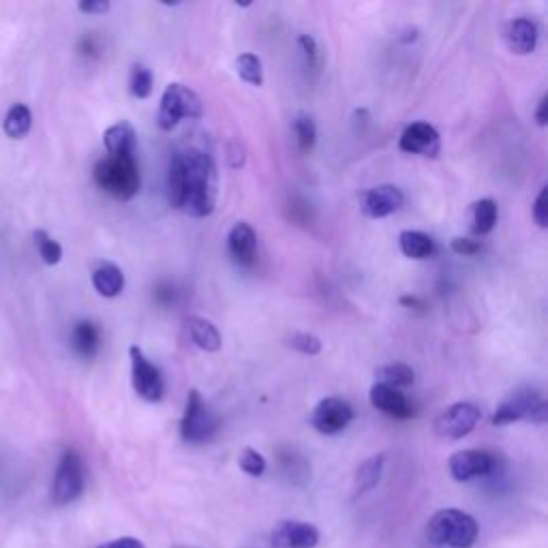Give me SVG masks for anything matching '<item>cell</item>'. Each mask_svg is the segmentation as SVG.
Here are the masks:
<instances>
[{
    "mask_svg": "<svg viewBox=\"0 0 548 548\" xmlns=\"http://www.w3.org/2000/svg\"><path fill=\"white\" fill-rule=\"evenodd\" d=\"M219 193L217 165L208 152L189 148L174 152L167 167V197L178 210L193 219H204L215 212Z\"/></svg>",
    "mask_w": 548,
    "mask_h": 548,
    "instance_id": "obj_1",
    "label": "cell"
},
{
    "mask_svg": "<svg viewBox=\"0 0 548 548\" xmlns=\"http://www.w3.org/2000/svg\"><path fill=\"white\" fill-rule=\"evenodd\" d=\"M478 523L471 514L446 508L439 510L431 516V521L426 523V540L433 546H448V548H471L478 540Z\"/></svg>",
    "mask_w": 548,
    "mask_h": 548,
    "instance_id": "obj_2",
    "label": "cell"
},
{
    "mask_svg": "<svg viewBox=\"0 0 548 548\" xmlns=\"http://www.w3.org/2000/svg\"><path fill=\"white\" fill-rule=\"evenodd\" d=\"M93 176L101 191L120 202L133 200L142 185L140 165L135 157H105L97 161Z\"/></svg>",
    "mask_w": 548,
    "mask_h": 548,
    "instance_id": "obj_3",
    "label": "cell"
},
{
    "mask_svg": "<svg viewBox=\"0 0 548 548\" xmlns=\"http://www.w3.org/2000/svg\"><path fill=\"white\" fill-rule=\"evenodd\" d=\"M204 114L202 101L185 84H170L163 90L157 125L161 131H172L182 118H200Z\"/></svg>",
    "mask_w": 548,
    "mask_h": 548,
    "instance_id": "obj_4",
    "label": "cell"
},
{
    "mask_svg": "<svg viewBox=\"0 0 548 548\" xmlns=\"http://www.w3.org/2000/svg\"><path fill=\"white\" fill-rule=\"evenodd\" d=\"M219 431V420L206 405L200 390H191L187 397L185 416L180 422V433L187 444H206Z\"/></svg>",
    "mask_w": 548,
    "mask_h": 548,
    "instance_id": "obj_5",
    "label": "cell"
},
{
    "mask_svg": "<svg viewBox=\"0 0 548 548\" xmlns=\"http://www.w3.org/2000/svg\"><path fill=\"white\" fill-rule=\"evenodd\" d=\"M84 463L78 452L67 450L60 459L54 482H52V499L56 506H69L84 493Z\"/></svg>",
    "mask_w": 548,
    "mask_h": 548,
    "instance_id": "obj_6",
    "label": "cell"
},
{
    "mask_svg": "<svg viewBox=\"0 0 548 548\" xmlns=\"http://www.w3.org/2000/svg\"><path fill=\"white\" fill-rule=\"evenodd\" d=\"M482 420V411L474 403H454L435 418V435L441 439H463L476 429Z\"/></svg>",
    "mask_w": 548,
    "mask_h": 548,
    "instance_id": "obj_7",
    "label": "cell"
},
{
    "mask_svg": "<svg viewBox=\"0 0 548 548\" xmlns=\"http://www.w3.org/2000/svg\"><path fill=\"white\" fill-rule=\"evenodd\" d=\"M131 358V384L137 397L146 403H159L163 399V377L137 345L129 349Z\"/></svg>",
    "mask_w": 548,
    "mask_h": 548,
    "instance_id": "obj_8",
    "label": "cell"
},
{
    "mask_svg": "<svg viewBox=\"0 0 548 548\" xmlns=\"http://www.w3.org/2000/svg\"><path fill=\"white\" fill-rule=\"evenodd\" d=\"M354 420V409L339 397L319 401L311 414V426L322 435H339Z\"/></svg>",
    "mask_w": 548,
    "mask_h": 548,
    "instance_id": "obj_9",
    "label": "cell"
},
{
    "mask_svg": "<svg viewBox=\"0 0 548 548\" xmlns=\"http://www.w3.org/2000/svg\"><path fill=\"white\" fill-rule=\"evenodd\" d=\"M540 392L534 388H521L512 392L508 399L501 401L493 414V424L495 426H508L521 420H531L534 411L542 405Z\"/></svg>",
    "mask_w": 548,
    "mask_h": 548,
    "instance_id": "obj_10",
    "label": "cell"
},
{
    "mask_svg": "<svg viewBox=\"0 0 548 548\" xmlns=\"http://www.w3.org/2000/svg\"><path fill=\"white\" fill-rule=\"evenodd\" d=\"M448 469L456 482H471L491 476L495 471V459L486 450H459L450 456Z\"/></svg>",
    "mask_w": 548,
    "mask_h": 548,
    "instance_id": "obj_11",
    "label": "cell"
},
{
    "mask_svg": "<svg viewBox=\"0 0 548 548\" xmlns=\"http://www.w3.org/2000/svg\"><path fill=\"white\" fill-rule=\"evenodd\" d=\"M405 204V195L394 185H379L360 195V210L369 219H386L399 212Z\"/></svg>",
    "mask_w": 548,
    "mask_h": 548,
    "instance_id": "obj_12",
    "label": "cell"
},
{
    "mask_svg": "<svg viewBox=\"0 0 548 548\" xmlns=\"http://www.w3.org/2000/svg\"><path fill=\"white\" fill-rule=\"evenodd\" d=\"M317 542V527L304 521H281L270 531L272 548H315Z\"/></svg>",
    "mask_w": 548,
    "mask_h": 548,
    "instance_id": "obj_13",
    "label": "cell"
},
{
    "mask_svg": "<svg viewBox=\"0 0 548 548\" xmlns=\"http://www.w3.org/2000/svg\"><path fill=\"white\" fill-rule=\"evenodd\" d=\"M399 148L407 155H420V157H437L441 150L439 133L429 123H411L399 140Z\"/></svg>",
    "mask_w": 548,
    "mask_h": 548,
    "instance_id": "obj_14",
    "label": "cell"
},
{
    "mask_svg": "<svg viewBox=\"0 0 548 548\" xmlns=\"http://www.w3.org/2000/svg\"><path fill=\"white\" fill-rule=\"evenodd\" d=\"M371 405L382 411V414L397 418V420H409L414 416V405L409 403L405 394L397 388H390L384 384H375L371 388Z\"/></svg>",
    "mask_w": 548,
    "mask_h": 548,
    "instance_id": "obj_15",
    "label": "cell"
},
{
    "mask_svg": "<svg viewBox=\"0 0 548 548\" xmlns=\"http://www.w3.org/2000/svg\"><path fill=\"white\" fill-rule=\"evenodd\" d=\"M504 39H506V45L512 54L527 56L531 52H536L540 33H538V26L531 20L516 18L506 26Z\"/></svg>",
    "mask_w": 548,
    "mask_h": 548,
    "instance_id": "obj_16",
    "label": "cell"
},
{
    "mask_svg": "<svg viewBox=\"0 0 548 548\" xmlns=\"http://www.w3.org/2000/svg\"><path fill=\"white\" fill-rule=\"evenodd\" d=\"M227 249L240 266H251L257 253V236L253 227L245 221L234 223L230 234H227Z\"/></svg>",
    "mask_w": 548,
    "mask_h": 548,
    "instance_id": "obj_17",
    "label": "cell"
},
{
    "mask_svg": "<svg viewBox=\"0 0 548 548\" xmlns=\"http://www.w3.org/2000/svg\"><path fill=\"white\" fill-rule=\"evenodd\" d=\"M103 144L108 150V157H135L137 137L135 129L129 123H116L103 133Z\"/></svg>",
    "mask_w": 548,
    "mask_h": 548,
    "instance_id": "obj_18",
    "label": "cell"
},
{
    "mask_svg": "<svg viewBox=\"0 0 548 548\" xmlns=\"http://www.w3.org/2000/svg\"><path fill=\"white\" fill-rule=\"evenodd\" d=\"M93 287L103 298H116L125 289V274L112 262H101L93 270Z\"/></svg>",
    "mask_w": 548,
    "mask_h": 548,
    "instance_id": "obj_19",
    "label": "cell"
},
{
    "mask_svg": "<svg viewBox=\"0 0 548 548\" xmlns=\"http://www.w3.org/2000/svg\"><path fill=\"white\" fill-rule=\"evenodd\" d=\"M71 345L82 358H95L101 347V330L93 322H78L71 330Z\"/></svg>",
    "mask_w": 548,
    "mask_h": 548,
    "instance_id": "obj_20",
    "label": "cell"
},
{
    "mask_svg": "<svg viewBox=\"0 0 548 548\" xmlns=\"http://www.w3.org/2000/svg\"><path fill=\"white\" fill-rule=\"evenodd\" d=\"M499 217V208L497 202L491 200V197H484V200H478L474 206H471V234L482 238L489 236Z\"/></svg>",
    "mask_w": 548,
    "mask_h": 548,
    "instance_id": "obj_21",
    "label": "cell"
},
{
    "mask_svg": "<svg viewBox=\"0 0 548 548\" xmlns=\"http://www.w3.org/2000/svg\"><path fill=\"white\" fill-rule=\"evenodd\" d=\"M399 247L401 253L409 260H429V257L435 255V240L416 230H405L399 234Z\"/></svg>",
    "mask_w": 548,
    "mask_h": 548,
    "instance_id": "obj_22",
    "label": "cell"
},
{
    "mask_svg": "<svg viewBox=\"0 0 548 548\" xmlns=\"http://www.w3.org/2000/svg\"><path fill=\"white\" fill-rule=\"evenodd\" d=\"M187 328L191 341L204 349V352H219L221 349V334L217 326L204 317H187Z\"/></svg>",
    "mask_w": 548,
    "mask_h": 548,
    "instance_id": "obj_23",
    "label": "cell"
},
{
    "mask_svg": "<svg viewBox=\"0 0 548 548\" xmlns=\"http://www.w3.org/2000/svg\"><path fill=\"white\" fill-rule=\"evenodd\" d=\"M3 129L11 140H24V137L30 133V129H33V112H30L28 105L24 103L13 105L5 116Z\"/></svg>",
    "mask_w": 548,
    "mask_h": 548,
    "instance_id": "obj_24",
    "label": "cell"
},
{
    "mask_svg": "<svg viewBox=\"0 0 548 548\" xmlns=\"http://www.w3.org/2000/svg\"><path fill=\"white\" fill-rule=\"evenodd\" d=\"M384 454H375L371 459L364 461L356 471V495H364L373 491L375 486L382 480L384 471Z\"/></svg>",
    "mask_w": 548,
    "mask_h": 548,
    "instance_id": "obj_25",
    "label": "cell"
},
{
    "mask_svg": "<svg viewBox=\"0 0 548 548\" xmlns=\"http://www.w3.org/2000/svg\"><path fill=\"white\" fill-rule=\"evenodd\" d=\"M375 377H377V384H384V386L397 388V390L411 386V384H414V379H416L414 369L407 367V364H401V362L382 367L375 373Z\"/></svg>",
    "mask_w": 548,
    "mask_h": 548,
    "instance_id": "obj_26",
    "label": "cell"
},
{
    "mask_svg": "<svg viewBox=\"0 0 548 548\" xmlns=\"http://www.w3.org/2000/svg\"><path fill=\"white\" fill-rule=\"evenodd\" d=\"M236 71L240 75V80H245L249 86L260 88L264 84V67L260 56H255L251 52L240 54L236 58Z\"/></svg>",
    "mask_w": 548,
    "mask_h": 548,
    "instance_id": "obj_27",
    "label": "cell"
},
{
    "mask_svg": "<svg viewBox=\"0 0 548 548\" xmlns=\"http://www.w3.org/2000/svg\"><path fill=\"white\" fill-rule=\"evenodd\" d=\"M294 133H296V142H298L300 152L309 155L317 142V127H315V120L307 112H300L294 118Z\"/></svg>",
    "mask_w": 548,
    "mask_h": 548,
    "instance_id": "obj_28",
    "label": "cell"
},
{
    "mask_svg": "<svg viewBox=\"0 0 548 548\" xmlns=\"http://www.w3.org/2000/svg\"><path fill=\"white\" fill-rule=\"evenodd\" d=\"M152 86H155V78H152V71L142 65L135 63L129 73V90L135 99H148L152 95Z\"/></svg>",
    "mask_w": 548,
    "mask_h": 548,
    "instance_id": "obj_29",
    "label": "cell"
},
{
    "mask_svg": "<svg viewBox=\"0 0 548 548\" xmlns=\"http://www.w3.org/2000/svg\"><path fill=\"white\" fill-rule=\"evenodd\" d=\"M33 238H35V247H37L41 260L45 264L56 266V264L63 262V247H60L58 242L48 232H45V230H35Z\"/></svg>",
    "mask_w": 548,
    "mask_h": 548,
    "instance_id": "obj_30",
    "label": "cell"
},
{
    "mask_svg": "<svg viewBox=\"0 0 548 548\" xmlns=\"http://www.w3.org/2000/svg\"><path fill=\"white\" fill-rule=\"evenodd\" d=\"M238 463H240V469L245 471V474L251 476V478H260V476H264V471H266V459L253 448L242 450Z\"/></svg>",
    "mask_w": 548,
    "mask_h": 548,
    "instance_id": "obj_31",
    "label": "cell"
},
{
    "mask_svg": "<svg viewBox=\"0 0 548 548\" xmlns=\"http://www.w3.org/2000/svg\"><path fill=\"white\" fill-rule=\"evenodd\" d=\"M287 345L294 347L296 352H300L304 356H317L319 352H322V341H319L315 334H309V332L292 334V337L287 339Z\"/></svg>",
    "mask_w": 548,
    "mask_h": 548,
    "instance_id": "obj_32",
    "label": "cell"
},
{
    "mask_svg": "<svg viewBox=\"0 0 548 548\" xmlns=\"http://www.w3.org/2000/svg\"><path fill=\"white\" fill-rule=\"evenodd\" d=\"M298 45L304 56V63H307L309 69H319L322 65V52H319V45L311 35H300Z\"/></svg>",
    "mask_w": 548,
    "mask_h": 548,
    "instance_id": "obj_33",
    "label": "cell"
},
{
    "mask_svg": "<svg viewBox=\"0 0 548 548\" xmlns=\"http://www.w3.org/2000/svg\"><path fill=\"white\" fill-rule=\"evenodd\" d=\"M450 249H452L456 255L469 257V255L480 253V242H478V240H471V238H454V240L450 242Z\"/></svg>",
    "mask_w": 548,
    "mask_h": 548,
    "instance_id": "obj_34",
    "label": "cell"
},
{
    "mask_svg": "<svg viewBox=\"0 0 548 548\" xmlns=\"http://www.w3.org/2000/svg\"><path fill=\"white\" fill-rule=\"evenodd\" d=\"M534 221L540 227L548 225V189L546 187L538 193L536 202H534Z\"/></svg>",
    "mask_w": 548,
    "mask_h": 548,
    "instance_id": "obj_35",
    "label": "cell"
},
{
    "mask_svg": "<svg viewBox=\"0 0 548 548\" xmlns=\"http://www.w3.org/2000/svg\"><path fill=\"white\" fill-rule=\"evenodd\" d=\"M78 9L82 13H90V15H103L112 9V5L108 0H86V3H80Z\"/></svg>",
    "mask_w": 548,
    "mask_h": 548,
    "instance_id": "obj_36",
    "label": "cell"
},
{
    "mask_svg": "<svg viewBox=\"0 0 548 548\" xmlns=\"http://www.w3.org/2000/svg\"><path fill=\"white\" fill-rule=\"evenodd\" d=\"M99 548H146V546H144L140 540H137V538L127 536V538L112 540V542H108V544H101Z\"/></svg>",
    "mask_w": 548,
    "mask_h": 548,
    "instance_id": "obj_37",
    "label": "cell"
},
{
    "mask_svg": "<svg viewBox=\"0 0 548 548\" xmlns=\"http://www.w3.org/2000/svg\"><path fill=\"white\" fill-rule=\"evenodd\" d=\"M536 123H538L540 127H546V123H548V97H546V95H544V97L540 99V103H538Z\"/></svg>",
    "mask_w": 548,
    "mask_h": 548,
    "instance_id": "obj_38",
    "label": "cell"
},
{
    "mask_svg": "<svg viewBox=\"0 0 548 548\" xmlns=\"http://www.w3.org/2000/svg\"><path fill=\"white\" fill-rule=\"evenodd\" d=\"M399 302L407 309H424V300H420L418 296H403Z\"/></svg>",
    "mask_w": 548,
    "mask_h": 548,
    "instance_id": "obj_39",
    "label": "cell"
},
{
    "mask_svg": "<svg viewBox=\"0 0 548 548\" xmlns=\"http://www.w3.org/2000/svg\"><path fill=\"white\" fill-rule=\"evenodd\" d=\"M176 548H193V546H176Z\"/></svg>",
    "mask_w": 548,
    "mask_h": 548,
    "instance_id": "obj_40",
    "label": "cell"
}]
</instances>
